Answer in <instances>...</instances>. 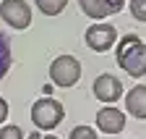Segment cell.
I'll return each mask as SVG.
<instances>
[{"mask_svg": "<svg viewBox=\"0 0 146 139\" xmlns=\"http://www.w3.org/2000/svg\"><path fill=\"white\" fill-rule=\"evenodd\" d=\"M0 139H24V131L13 124H8V126L0 129Z\"/></svg>", "mask_w": 146, "mask_h": 139, "instance_id": "cell-14", "label": "cell"}, {"mask_svg": "<svg viewBox=\"0 0 146 139\" xmlns=\"http://www.w3.org/2000/svg\"><path fill=\"white\" fill-rule=\"evenodd\" d=\"M34 3L44 16H60L68 5V0H34Z\"/></svg>", "mask_w": 146, "mask_h": 139, "instance_id": "cell-11", "label": "cell"}, {"mask_svg": "<svg viewBox=\"0 0 146 139\" xmlns=\"http://www.w3.org/2000/svg\"><path fill=\"white\" fill-rule=\"evenodd\" d=\"M115 60L128 76H133V79L146 76V42L138 34H125L117 42Z\"/></svg>", "mask_w": 146, "mask_h": 139, "instance_id": "cell-1", "label": "cell"}, {"mask_svg": "<svg viewBox=\"0 0 146 139\" xmlns=\"http://www.w3.org/2000/svg\"><path fill=\"white\" fill-rule=\"evenodd\" d=\"M84 42H86L89 50H94V53H107V50L117 42V29L112 24H104V21L91 24L86 29V34H84Z\"/></svg>", "mask_w": 146, "mask_h": 139, "instance_id": "cell-5", "label": "cell"}, {"mask_svg": "<svg viewBox=\"0 0 146 139\" xmlns=\"http://www.w3.org/2000/svg\"><path fill=\"white\" fill-rule=\"evenodd\" d=\"M131 16L136 21L146 24V0H131Z\"/></svg>", "mask_w": 146, "mask_h": 139, "instance_id": "cell-12", "label": "cell"}, {"mask_svg": "<svg viewBox=\"0 0 146 139\" xmlns=\"http://www.w3.org/2000/svg\"><path fill=\"white\" fill-rule=\"evenodd\" d=\"M0 19L11 29H29L31 26V8L26 0H3L0 3Z\"/></svg>", "mask_w": 146, "mask_h": 139, "instance_id": "cell-4", "label": "cell"}, {"mask_svg": "<svg viewBox=\"0 0 146 139\" xmlns=\"http://www.w3.org/2000/svg\"><path fill=\"white\" fill-rule=\"evenodd\" d=\"M3 121H8V100L0 97V124H3Z\"/></svg>", "mask_w": 146, "mask_h": 139, "instance_id": "cell-16", "label": "cell"}, {"mask_svg": "<svg viewBox=\"0 0 146 139\" xmlns=\"http://www.w3.org/2000/svg\"><path fill=\"white\" fill-rule=\"evenodd\" d=\"M97 129L104 134H120L125 129V113L117 110L115 105H104L97 113Z\"/></svg>", "mask_w": 146, "mask_h": 139, "instance_id": "cell-7", "label": "cell"}, {"mask_svg": "<svg viewBox=\"0 0 146 139\" xmlns=\"http://www.w3.org/2000/svg\"><path fill=\"white\" fill-rule=\"evenodd\" d=\"M78 5H81V11L89 16V19H94L97 24L102 19H107V16H112V11H110V5L104 3V0H78Z\"/></svg>", "mask_w": 146, "mask_h": 139, "instance_id": "cell-9", "label": "cell"}, {"mask_svg": "<svg viewBox=\"0 0 146 139\" xmlns=\"http://www.w3.org/2000/svg\"><path fill=\"white\" fill-rule=\"evenodd\" d=\"M50 79H52L55 87H63V89L76 87L78 79H81V63H78V58H73V55H58L50 63Z\"/></svg>", "mask_w": 146, "mask_h": 139, "instance_id": "cell-3", "label": "cell"}, {"mask_svg": "<svg viewBox=\"0 0 146 139\" xmlns=\"http://www.w3.org/2000/svg\"><path fill=\"white\" fill-rule=\"evenodd\" d=\"M125 113L138 121H146V84H136L125 95Z\"/></svg>", "mask_w": 146, "mask_h": 139, "instance_id": "cell-8", "label": "cell"}, {"mask_svg": "<svg viewBox=\"0 0 146 139\" xmlns=\"http://www.w3.org/2000/svg\"><path fill=\"white\" fill-rule=\"evenodd\" d=\"M104 3L110 5V11H112V16H115V13H120V11H123L125 0H104Z\"/></svg>", "mask_w": 146, "mask_h": 139, "instance_id": "cell-15", "label": "cell"}, {"mask_svg": "<svg viewBox=\"0 0 146 139\" xmlns=\"http://www.w3.org/2000/svg\"><path fill=\"white\" fill-rule=\"evenodd\" d=\"M11 63H13V58H11V42H8L5 34L0 32V79H5V74L11 71Z\"/></svg>", "mask_w": 146, "mask_h": 139, "instance_id": "cell-10", "label": "cell"}, {"mask_svg": "<svg viewBox=\"0 0 146 139\" xmlns=\"http://www.w3.org/2000/svg\"><path fill=\"white\" fill-rule=\"evenodd\" d=\"M63 118H65V108H63V102L55 100V97H42V100H36L31 105V121H34V126L42 129V131L58 129L63 124Z\"/></svg>", "mask_w": 146, "mask_h": 139, "instance_id": "cell-2", "label": "cell"}, {"mask_svg": "<svg viewBox=\"0 0 146 139\" xmlns=\"http://www.w3.org/2000/svg\"><path fill=\"white\" fill-rule=\"evenodd\" d=\"M44 139H58V136H52V134H50V136H44Z\"/></svg>", "mask_w": 146, "mask_h": 139, "instance_id": "cell-17", "label": "cell"}, {"mask_svg": "<svg viewBox=\"0 0 146 139\" xmlns=\"http://www.w3.org/2000/svg\"><path fill=\"white\" fill-rule=\"evenodd\" d=\"M68 139H99V136H97V131L91 129V126H76V129L70 131Z\"/></svg>", "mask_w": 146, "mask_h": 139, "instance_id": "cell-13", "label": "cell"}, {"mask_svg": "<svg viewBox=\"0 0 146 139\" xmlns=\"http://www.w3.org/2000/svg\"><path fill=\"white\" fill-rule=\"evenodd\" d=\"M91 92H94V97L99 102H104V105H115V102L123 97V81L115 74H99L94 79Z\"/></svg>", "mask_w": 146, "mask_h": 139, "instance_id": "cell-6", "label": "cell"}]
</instances>
